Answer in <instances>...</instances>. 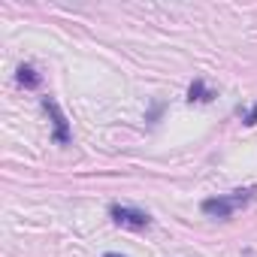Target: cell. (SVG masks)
<instances>
[{
    "label": "cell",
    "instance_id": "7a4b0ae2",
    "mask_svg": "<svg viewBox=\"0 0 257 257\" xmlns=\"http://www.w3.org/2000/svg\"><path fill=\"white\" fill-rule=\"evenodd\" d=\"M109 215L118 227H127V230H149L152 227V215L137 209V206H112Z\"/></svg>",
    "mask_w": 257,
    "mask_h": 257
},
{
    "label": "cell",
    "instance_id": "5b68a950",
    "mask_svg": "<svg viewBox=\"0 0 257 257\" xmlns=\"http://www.w3.org/2000/svg\"><path fill=\"white\" fill-rule=\"evenodd\" d=\"M212 97H215V94H212L200 79H197V82L191 85V91H188V100H191V103H194V100H197V103H206V100H212Z\"/></svg>",
    "mask_w": 257,
    "mask_h": 257
},
{
    "label": "cell",
    "instance_id": "6da1fadb",
    "mask_svg": "<svg viewBox=\"0 0 257 257\" xmlns=\"http://www.w3.org/2000/svg\"><path fill=\"white\" fill-rule=\"evenodd\" d=\"M254 188H242V191H233V194H218V197H209V200H203V212L209 215V218H230L233 212H239L242 206H248L251 200H254Z\"/></svg>",
    "mask_w": 257,
    "mask_h": 257
},
{
    "label": "cell",
    "instance_id": "8992f818",
    "mask_svg": "<svg viewBox=\"0 0 257 257\" xmlns=\"http://www.w3.org/2000/svg\"><path fill=\"white\" fill-rule=\"evenodd\" d=\"M245 124H257V106H251L248 112H245V118H242Z\"/></svg>",
    "mask_w": 257,
    "mask_h": 257
},
{
    "label": "cell",
    "instance_id": "3957f363",
    "mask_svg": "<svg viewBox=\"0 0 257 257\" xmlns=\"http://www.w3.org/2000/svg\"><path fill=\"white\" fill-rule=\"evenodd\" d=\"M43 109L52 115V124H55V143H58V146H67V143L73 140V134H70V121H67V115L61 112L58 100H52V97H43Z\"/></svg>",
    "mask_w": 257,
    "mask_h": 257
},
{
    "label": "cell",
    "instance_id": "277c9868",
    "mask_svg": "<svg viewBox=\"0 0 257 257\" xmlns=\"http://www.w3.org/2000/svg\"><path fill=\"white\" fill-rule=\"evenodd\" d=\"M19 85H25V88H37L40 85V73L31 67V64H25V67H19Z\"/></svg>",
    "mask_w": 257,
    "mask_h": 257
},
{
    "label": "cell",
    "instance_id": "52a82bcc",
    "mask_svg": "<svg viewBox=\"0 0 257 257\" xmlns=\"http://www.w3.org/2000/svg\"><path fill=\"white\" fill-rule=\"evenodd\" d=\"M106 257H121V254H106Z\"/></svg>",
    "mask_w": 257,
    "mask_h": 257
}]
</instances>
